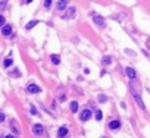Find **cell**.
Segmentation results:
<instances>
[{
    "label": "cell",
    "mask_w": 150,
    "mask_h": 138,
    "mask_svg": "<svg viewBox=\"0 0 150 138\" xmlns=\"http://www.w3.org/2000/svg\"><path fill=\"white\" fill-rule=\"evenodd\" d=\"M50 59H52V63L53 65H59L60 63V57L58 54H50Z\"/></svg>",
    "instance_id": "cell-12"
},
{
    "label": "cell",
    "mask_w": 150,
    "mask_h": 138,
    "mask_svg": "<svg viewBox=\"0 0 150 138\" xmlns=\"http://www.w3.org/2000/svg\"><path fill=\"white\" fill-rule=\"evenodd\" d=\"M0 25H2V26L5 25V18H3V16H0Z\"/></svg>",
    "instance_id": "cell-24"
},
{
    "label": "cell",
    "mask_w": 150,
    "mask_h": 138,
    "mask_svg": "<svg viewBox=\"0 0 150 138\" xmlns=\"http://www.w3.org/2000/svg\"><path fill=\"white\" fill-rule=\"evenodd\" d=\"M71 110H72V113L78 112V103L77 101H71Z\"/></svg>",
    "instance_id": "cell-16"
},
{
    "label": "cell",
    "mask_w": 150,
    "mask_h": 138,
    "mask_svg": "<svg viewBox=\"0 0 150 138\" xmlns=\"http://www.w3.org/2000/svg\"><path fill=\"white\" fill-rule=\"evenodd\" d=\"M121 128V122L119 121H110L109 122V129H112V131H116Z\"/></svg>",
    "instance_id": "cell-7"
},
{
    "label": "cell",
    "mask_w": 150,
    "mask_h": 138,
    "mask_svg": "<svg viewBox=\"0 0 150 138\" xmlns=\"http://www.w3.org/2000/svg\"><path fill=\"white\" fill-rule=\"evenodd\" d=\"M31 115H38V110H37L34 106H31Z\"/></svg>",
    "instance_id": "cell-20"
},
{
    "label": "cell",
    "mask_w": 150,
    "mask_h": 138,
    "mask_svg": "<svg viewBox=\"0 0 150 138\" xmlns=\"http://www.w3.org/2000/svg\"><path fill=\"white\" fill-rule=\"evenodd\" d=\"M10 128H12V131H13V132H15V134H18V132H19V131H18L16 128H15V126H13V125H12V123H10Z\"/></svg>",
    "instance_id": "cell-23"
},
{
    "label": "cell",
    "mask_w": 150,
    "mask_h": 138,
    "mask_svg": "<svg viewBox=\"0 0 150 138\" xmlns=\"http://www.w3.org/2000/svg\"><path fill=\"white\" fill-rule=\"evenodd\" d=\"M27 91H28L30 94H37V93H40L41 90H40V87L35 85V84H30V85L27 87Z\"/></svg>",
    "instance_id": "cell-3"
},
{
    "label": "cell",
    "mask_w": 150,
    "mask_h": 138,
    "mask_svg": "<svg viewBox=\"0 0 150 138\" xmlns=\"http://www.w3.org/2000/svg\"><path fill=\"white\" fill-rule=\"evenodd\" d=\"M125 74H127V77L130 78V79H135V77H137L135 71H134L133 68H130V66H127V68H125Z\"/></svg>",
    "instance_id": "cell-6"
},
{
    "label": "cell",
    "mask_w": 150,
    "mask_h": 138,
    "mask_svg": "<svg viewBox=\"0 0 150 138\" xmlns=\"http://www.w3.org/2000/svg\"><path fill=\"white\" fill-rule=\"evenodd\" d=\"M91 118V110H88V109H84L83 110V113H81V116H80V119L83 122H85V121H88Z\"/></svg>",
    "instance_id": "cell-5"
},
{
    "label": "cell",
    "mask_w": 150,
    "mask_h": 138,
    "mask_svg": "<svg viewBox=\"0 0 150 138\" xmlns=\"http://www.w3.org/2000/svg\"><path fill=\"white\" fill-rule=\"evenodd\" d=\"M66 135H68V128L62 126V128L58 129V138H65Z\"/></svg>",
    "instance_id": "cell-9"
},
{
    "label": "cell",
    "mask_w": 150,
    "mask_h": 138,
    "mask_svg": "<svg viewBox=\"0 0 150 138\" xmlns=\"http://www.w3.org/2000/svg\"><path fill=\"white\" fill-rule=\"evenodd\" d=\"M102 138H105V137H102Z\"/></svg>",
    "instance_id": "cell-27"
},
{
    "label": "cell",
    "mask_w": 150,
    "mask_h": 138,
    "mask_svg": "<svg viewBox=\"0 0 150 138\" xmlns=\"http://www.w3.org/2000/svg\"><path fill=\"white\" fill-rule=\"evenodd\" d=\"M6 2H8V0H2V5H0V9H5V6H6Z\"/></svg>",
    "instance_id": "cell-22"
},
{
    "label": "cell",
    "mask_w": 150,
    "mask_h": 138,
    "mask_svg": "<svg viewBox=\"0 0 150 138\" xmlns=\"http://www.w3.org/2000/svg\"><path fill=\"white\" fill-rule=\"evenodd\" d=\"M125 53H127V54H131V56H134V54H135V53H134L133 50H130V49H127V50H125Z\"/></svg>",
    "instance_id": "cell-21"
},
{
    "label": "cell",
    "mask_w": 150,
    "mask_h": 138,
    "mask_svg": "<svg viewBox=\"0 0 150 138\" xmlns=\"http://www.w3.org/2000/svg\"><path fill=\"white\" fill-rule=\"evenodd\" d=\"M130 91H131V94H133V97H134V100H135V103H137V106H138V107H141L143 110H144V109H146V104H144V101H143V98L140 97V94L134 90L133 87L130 88Z\"/></svg>",
    "instance_id": "cell-1"
},
{
    "label": "cell",
    "mask_w": 150,
    "mask_h": 138,
    "mask_svg": "<svg viewBox=\"0 0 150 138\" xmlns=\"http://www.w3.org/2000/svg\"><path fill=\"white\" fill-rule=\"evenodd\" d=\"M74 16H75V8H69L68 9V13L63 18L66 19V18H74Z\"/></svg>",
    "instance_id": "cell-13"
},
{
    "label": "cell",
    "mask_w": 150,
    "mask_h": 138,
    "mask_svg": "<svg viewBox=\"0 0 150 138\" xmlns=\"http://www.w3.org/2000/svg\"><path fill=\"white\" fill-rule=\"evenodd\" d=\"M110 62H112V59H110V56H103V59H102V63L106 66V65H110Z\"/></svg>",
    "instance_id": "cell-14"
},
{
    "label": "cell",
    "mask_w": 150,
    "mask_h": 138,
    "mask_svg": "<svg viewBox=\"0 0 150 138\" xmlns=\"http://www.w3.org/2000/svg\"><path fill=\"white\" fill-rule=\"evenodd\" d=\"M93 21H94V24L99 26H105V19H103V16H100V15H93Z\"/></svg>",
    "instance_id": "cell-4"
},
{
    "label": "cell",
    "mask_w": 150,
    "mask_h": 138,
    "mask_svg": "<svg viewBox=\"0 0 150 138\" xmlns=\"http://www.w3.org/2000/svg\"><path fill=\"white\" fill-rule=\"evenodd\" d=\"M25 2H27V3H31V2H33V0H25Z\"/></svg>",
    "instance_id": "cell-26"
},
{
    "label": "cell",
    "mask_w": 150,
    "mask_h": 138,
    "mask_svg": "<svg viewBox=\"0 0 150 138\" xmlns=\"http://www.w3.org/2000/svg\"><path fill=\"white\" fill-rule=\"evenodd\" d=\"M12 65H13V60H12V59H5V60H3V66H5V68H10Z\"/></svg>",
    "instance_id": "cell-15"
},
{
    "label": "cell",
    "mask_w": 150,
    "mask_h": 138,
    "mask_svg": "<svg viewBox=\"0 0 150 138\" xmlns=\"http://www.w3.org/2000/svg\"><path fill=\"white\" fill-rule=\"evenodd\" d=\"M2 34L6 35V37H8V35H10V34H12V26L5 24V25L2 26Z\"/></svg>",
    "instance_id": "cell-8"
},
{
    "label": "cell",
    "mask_w": 150,
    "mask_h": 138,
    "mask_svg": "<svg viewBox=\"0 0 150 138\" xmlns=\"http://www.w3.org/2000/svg\"><path fill=\"white\" fill-rule=\"evenodd\" d=\"M5 138H16V137H15V135H12V134H10V135H6V137H5Z\"/></svg>",
    "instance_id": "cell-25"
},
{
    "label": "cell",
    "mask_w": 150,
    "mask_h": 138,
    "mask_svg": "<svg viewBox=\"0 0 150 138\" xmlns=\"http://www.w3.org/2000/svg\"><path fill=\"white\" fill-rule=\"evenodd\" d=\"M68 6V0H59L58 2V10H65Z\"/></svg>",
    "instance_id": "cell-10"
},
{
    "label": "cell",
    "mask_w": 150,
    "mask_h": 138,
    "mask_svg": "<svg viewBox=\"0 0 150 138\" xmlns=\"http://www.w3.org/2000/svg\"><path fill=\"white\" fill-rule=\"evenodd\" d=\"M97 100H99V103H106V101H108V97H106L105 94H99Z\"/></svg>",
    "instance_id": "cell-17"
},
{
    "label": "cell",
    "mask_w": 150,
    "mask_h": 138,
    "mask_svg": "<svg viewBox=\"0 0 150 138\" xmlns=\"http://www.w3.org/2000/svg\"><path fill=\"white\" fill-rule=\"evenodd\" d=\"M50 6H52V0H44V8L50 9Z\"/></svg>",
    "instance_id": "cell-19"
},
{
    "label": "cell",
    "mask_w": 150,
    "mask_h": 138,
    "mask_svg": "<svg viewBox=\"0 0 150 138\" xmlns=\"http://www.w3.org/2000/svg\"><path fill=\"white\" fill-rule=\"evenodd\" d=\"M102 118H103V112H102V110H96V119H97V121H102Z\"/></svg>",
    "instance_id": "cell-18"
},
{
    "label": "cell",
    "mask_w": 150,
    "mask_h": 138,
    "mask_svg": "<svg viewBox=\"0 0 150 138\" xmlns=\"http://www.w3.org/2000/svg\"><path fill=\"white\" fill-rule=\"evenodd\" d=\"M43 132H44V126H43L41 123H35L33 126V134L34 135H43Z\"/></svg>",
    "instance_id": "cell-2"
},
{
    "label": "cell",
    "mask_w": 150,
    "mask_h": 138,
    "mask_svg": "<svg viewBox=\"0 0 150 138\" xmlns=\"http://www.w3.org/2000/svg\"><path fill=\"white\" fill-rule=\"evenodd\" d=\"M37 24H38V21H37V19H33V21H30V22L27 24L25 29H28V31H30V29H33V28H34L35 25H37Z\"/></svg>",
    "instance_id": "cell-11"
}]
</instances>
